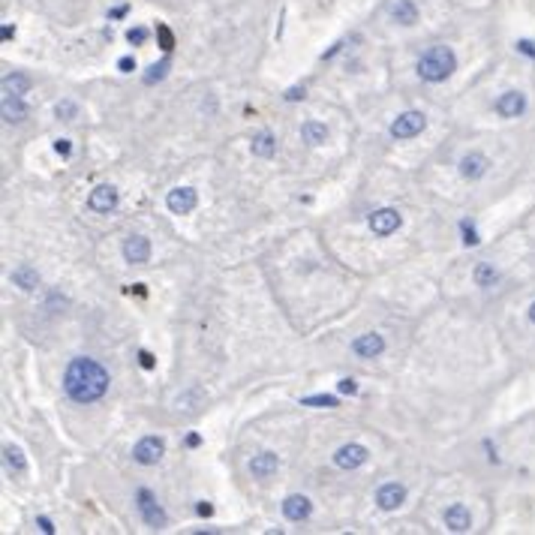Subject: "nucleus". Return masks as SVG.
Returning a JSON list of instances; mask_svg holds the SVG:
<instances>
[{
  "mask_svg": "<svg viewBox=\"0 0 535 535\" xmlns=\"http://www.w3.org/2000/svg\"><path fill=\"white\" fill-rule=\"evenodd\" d=\"M63 391L76 403H94L108 391V373L94 358H72L63 373Z\"/></svg>",
  "mask_w": 535,
  "mask_h": 535,
  "instance_id": "obj_1",
  "label": "nucleus"
},
{
  "mask_svg": "<svg viewBox=\"0 0 535 535\" xmlns=\"http://www.w3.org/2000/svg\"><path fill=\"white\" fill-rule=\"evenodd\" d=\"M455 69H457V58L448 45H430V49L418 58V76L424 81H430V85L445 81Z\"/></svg>",
  "mask_w": 535,
  "mask_h": 535,
  "instance_id": "obj_2",
  "label": "nucleus"
},
{
  "mask_svg": "<svg viewBox=\"0 0 535 535\" xmlns=\"http://www.w3.org/2000/svg\"><path fill=\"white\" fill-rule=\"evenodd\" d=\"M424 126H427V117L421 112H403L391 124V135L394 139H415V135H421Z\"/></svg>",
  "mask_w": 535,
  "mask_h": 535,
  "instance_id": "obj_3",
  "label": "nucleus"
},
{
  "mask_svg": "<svg viewBox=\"0 0 535 535\" xmlns=\"http://www.w3.org/2000/svg\"><path fill=\"white\" fill-rule=\"evenodd\" d=\"M162 451H166V442H162L160 436H144V439L135 442L133 460L135 464H142V466H153L162 457Z\"/></svg>",
  "mask_w": 535,
  "mask_h": 535,
  "instance_id": "obj_4",
  "label": "nucleus"
},
{
  "mask_svg": "<svg viewBox=\"0 0 535 535\" xmlns=\"http://www.w3.org/2000/svg\"><path fill=\"white\" fill-rule=\"evenodd\" d=\"M400 223H403V216L397 214L394 207H379V211L370 214V229H373V235H379V238L397 232L400 229Z\"/></svg>",
  "mask_w": 535,
  "mask_h": 535,
  "instance_id": "obj_5",
  "label": "nucleus"
},
{
  "mask_svg": "<svg viewBox=\"0 0 535 535\" xmlns=\"http://www.w3.org/2000/svg\"><path fill=\"white\" fill-rule=\"evenodd\" d=\"M139 511H142V518H144V523L148 527H153V529H162L166 527V511L157 505V500H153V493L151 491H139Z\"/></svg>",
  "mask_w": 535,
  "mask_h": 535,
  "instance_id": "obj_6",
  "label": "nucleus"
},
{
  "mask_svg": "<svg viewBox=\"0 0 535 535\" xmlns=\"http://www.w3.org/2000/svg\"><path fill=\"white\" fill-rule=\"evenodd\" d=\"M196 205H198V193H196L193 187L169 189V196H166V207H169L171 214H189Z\"/></svg>",
  "mask_w": 535,
  "mask_h": 535,
  "instance_id": "obj_7",
  "label": "nucleus"
},
{
  "mask_svg": "<svg viewBox=\"0 0 535 535\" xmlns=\"http://www.w3.org/2000/svg\"><path fill=\"white\" fill-rule=\"evenodd\" d=\"M334 464L340 469H358L367 464V448L358 445V442H349V445L337 448V455H334Z\"/></svg>",
  "mask_w": 535,
  "mask_h": 535,
  "instance_id": "obj_8",
  "label": "nucleus"
},
{
  "mask_svg": "<svg viewBox=\"0 0 535 535\" xmlns=\"http://www.w3.org/2000/svg\"><path fill=\"white\" fill-rule=\"evenodd\" d=\"M124 259L130 265H144L151 259V241L144 235H133V238L124 241Z\"/></svg>",
  "mask_w": 535,
  "mask_h": 535,
  "instance_id": "obj_9",
  "label": "nucleus"
},
{
  "mask_svg": "<svg viewBox=\"0 0 535 535\" xmlns=\"http://www.w3.org/2000/svg\"><path fill=\"white\" fill-rule=\"evenodd\" d=\"M87 207H90V211H96V214H112L117 207V189L108 187V184L96 187L94 193H90V198H87Z\"/></svg>",
  "mask_w": 535,
  "mask_h": 535,
  "instance_id": "obj_10",
  "label": "nucleus"
},
{
  "mask_svg": "<svg viewBox=\"0 0 535 535\" xmlns=\"http://www.w3.org/2000/svg\"><path fill=\"white\" fill-rule=\"evenodd\" d=\"M527 112V96L520 90H505V94L496 99V114L502 117H520Z\"/></svg>",
  "mask_w": 535,
  "mask_h": 535,
  "instance_id": "obj_11",
  "label": "nucleus"
},
{
  "mask_svg": "<svg viewBox=\"0 0 535 535\" xmlns=\"http://www.w3.org/2000/svg\"><path fill=\"white\" fill-rule=\"evenodd\" d=\"M406 500V487L403 484H397V482H388L379 487V493H376V502H379V509L382 511H394V509H400Z\"/></svg>",
  "mask_w": 535,
  "mask_h": 535,
  "instance_id": "obj_12",
  "label": "nucleus"
},
{
  "mask_svg": "<svg viewBox=\"0 0 535 535\" xmlns=\"http://www.w3.org/2000/svg\"><path fill=\"white\" fill-rule=\"evenodd\" d=\"M310 511H313V505L301 493H292V496H286L283 500V514H286V520H292V523L307 520L310 518Z\"/></svg>",
  "mask_w": 535,
  "mask_h": 535,
  "instance_id": "obj_13",
  "label": "nucleus"
},
{
  "mask_svg": "<svg viewBox=\"0 0 535 535\" xmlns=\"http://www.w3.org/2000/svg\"><path fill=\"white\" fill-rule=\"evenodd\" d=\"M352 352H355L358 358H376L385 352V340L379 337V334H361V337L352 340Z\"/></svg>",
  "mask_w": 535,
  "mask_h": 535,
  "instance_id": "obj_14",
  "label": "nucleus"
},
{
  "mask_svg": "<svg viewBox=\"0 0 535 535\" xmlns=\"http://www.w3.org/2000/svg\"><path fill=\"white\" fill-rule=\"evenodd\" d=\"M487 157L484 153H466L464 160H460V175H464L466 180H478V178H484L487 175Z\"/></svg>",
  "mask_w": 535,
  "mask_h": 535,
  "instance_id": "obj_15",
  "label": "nucleus"
},
{
  "mask_svg": "<svg viewBox=\"0 0 535 535\" xmlns=\"http://www.w3.org/2000/svg\"><path fill=\"white\" fill-rule=\"evenodd\" d=\"M445 527H448L451 532H466L469 527H473V518H469L466 505H460V502L448 505V509H445Z\"/></svg>",
  "mask_w": 535,
  "mask_h": 535,
  "instance_id": "obj_16",
  "label": "nucleus"
},
{
  "mask_svg": "<svg viewBox=\"0 0 535 535\" xmlns=\"http://www.w3.org/2000/svg\"><path fill=\"white\" fill-rule=\"evenodd\" d=\"M277 466H280V460H277V455H271V451H262V455H256L250 460V473L256 478H271L277 473Z\"/></svg>",
  "mask_w": 535,
  "mask_h": 535,
  "instance_id": "obj_17",
  "label": "nucleus"
},
{
  "mask_svg": "<svg viewBox=\"0 0 535 535\" xmlns=\"http://www.w3.org/2000/svg\"><path fill=\"white\" fill-rule=\"evenodd\" d=\"M0 112H3V121L15 124V121H24V117H27V105H24V99H22V96L6 94V96H3V103H0Z\"/></svg>",
  "mask_w": 535,
  "mask_h": 535,
  "instance_id": "obj_18",
  "label": "nucleus"
},
{
  "mask_svg": "<svg viewBox=\"0 0 535 535\" xmlns=\"http://www.w3.org/2000/svg\"><path fill=\"white\" fill-rule=\"evenodd\" d=\"M391 18L397 24H415L418 22V6H415L412 0H397L391 6Z\"/></svg>",
  "mask_w": 535,
  "mask_h": 535,
  "instance_id": "obj_19",
  "label": "nucleus"
},
{
  "mask_svg": "<svg viewBox=\"0 0 535 535\" xmlns=\"http://www.w3.org/2000/svg\"><path fill=\"white\" fill-rule=\"evenodd\" d=\"M9 280H12L22 292H31V289H36V283H40V274H36L33 268H27V265H18L12 274H9Z\"/></svg>",
  "mask_w": 535,
  "mask_h": 535,
  "instance_id": "obj_20",
  "label": "nucleus"
},
{
  "mask_svg": "<svg viewBox=\"0 0 535 535\" xmlns=\"http://www.w3.org/2000/svg\"><path fill=\"white\" fill-rule=\"evenodd\" d=\"M301 139H304L307 144L328 142V126L319 124V121H304V124H301Z\"/></svg>",
  "mask_w": 535,
  "mask_h": 535,
  "instance_id": "obj_21",
  "label": "nucleus"
},
{
  "mask_svg": "<svg viewBox=\"0 0 535 535\" xmlns=\"http://www.w3.org/2000/svg\"><path fill=\"white\" fill-rule=\"evenodd\" d=\"M250 148H253V153H256V157H274V153H277V139H274V135H271V133H259V135H253V144H250Z\"/></svg>",
  "mask_w": 535,
  "mask_h": 535,
  "instance_id": "obj_22",
  "label": "nucleus"
},
{
  "mask_svg": "<svg viewBox=\"0 0 535 535\" xmlns=\"http://www.w3.org/2000/svg\"><path fill=\"white\" fill-rule=\"evenodd\" d=\"M3 464H6V469L12 475H22L27 469V460H24V455H22V448H18V445H6L3 448Z\"/></svg>",
  "mask_w": 535,
  "mask_h": 535,
  "instance_id": "obj_23",
  "label": "nucleus"
},
{
  "mask_svg": "<svg viewBox=\"0 0 535 535\" xmlns=\"http://www.w3.org/2000/svg\"><path fill=\"white\" fill-rule=\"evenodd\" d=\"M3 90H6V94L22 96V94H27V90H31V78H27L24 72H12V76L3 78Z\"/></svg>",
  "mask_w": 535,
  "mask_h": 535,
  "instance_id": "obj_24",
  "label": "nucleus"
},
{
  "mask_svg": "<svg viewBox=\"0 0 535 535\" xmlns=\"http://www.w3.org/2000/svg\"><path fill=\"white\" fill-rule=\"evenodd\" d=\"M496 280H500V274H496V268L491 265V262H482V265L475 268V283L482 286V289H487V286H493Z\"/></svg>",
  "mask_w": 535,
  "mask_h": 535,
  "instance_id": "obj_25",
  "label": "nucleus"
},
{
  "mask_svg": "<svg viewBox=\"0 0 535 535\" xmlns=\"http://www.w3.org/2000/svg\"><path fill=\"white\" fill-rule=\"evenodd\" d=\"M301 403H304V406H316V409H334V406H337V397H331V394H316V397H304Z\"/></svg>",
  "mask_w": 535,
  "mask_h": 535,
  "instance_id": "obj_26",
  "label": "nucleus"
},
{
  "mask_svg": "<svg viewBox=\"0 0 535 535\" xmlns=\"http://www.w3.org/2000/svg\"><path fill=\"white\" fill-rule=\"evenodd\" d=\"M166 72H169V60H160V63H153V67L144 72V81H148V85H153V81L166 78Z\"/></svg>",
  "mask_w": 535,
  "mask_h": 535,
  "instance_id": "obj_27",
  "label": "nucleus"
},
{
  "mask_svg": "<svg viewBox=\"0 0 535 535\" xmlns=\"http://www.w3.org/2000/svg\"><path fill=\"white\" fill-rule=\"evenodd\" d=\"M54 112H58V117H63V121H72V117H76V105H72V103H58Z\"/></svg>",
  "mask_w": 535,
  "mask_h": 535,
  "instance_id": "obj_28",
  "label": "nucleus"
},
{
  "mask_svg": "<svg viewBox=\"0 0 535 535\" xmlns=\"http://www.w3.org/2000/svg\"><path fill=\"white\" fill-rule=\"evenodd\" d=\"M126 40H130L133 45H142L144 40H148V31H144V27H133V31L126 33Z\"/></svg>",
  "mask_w": 535,
  "mask_h": 535,
  "instance_id": "obj_29",
  "label": "nucleus"
},
{
  "mask_svg": "<svg viewBox=\"0 0 535 535\" xmlns=\"http://www.w3.org/2000/svg\"><path fill=\"white\" fill-rule=\"evenodd\" d=\"M54 151L60 153V157H69V151H72V144H69V139H58L54 142Z\"/></svg>",
  "mask_w": 535,
  "mask_h": 535,
  "instance_id": "obj_30",
  "label": "nucleus"
},
{
  "mask_svg": "<svg viewBox=\"0 0 535 535\" xmlns=\"http://www.w3.org/2000/svg\"><path fill=\"white\" fill-rule=\"evenodd\" d=\"M139 364H142L144 370H153V367H157V361H153L151 352H139Z\"/></svg>",
  "mask_w": 535,
  "mask_h": 535,
  "instance_id": "obj_31",
  "label": "nucleus"
},
{
  "mask_svg": "<svg viewBox=\"0 0 535 535\" xmlns=\"http://www.w3.org/2000/svg\"><path fill=\"white\" fill-rule=\"evenodd\" d=\"M518 51H523V54H529V58H535V42L520 40V42H518Z\"/></svg>",
  "mask_w": 535,
  "mask_h": 535,
  "instance_id": "obj_32",
  "label": "nucleus"
},
{
  "mask_svg": "<svg viewBox=\"0 0 535 535\" xmlns=\"http://www.w3.org/2000/svg\"><path fill=\"white\" fill-rule=\"evenodd\" d=\"M286 99H289V103H295V99H304V87H289V90H286Z\"/></svg>",
  "mask_w": 535,
  "mask_h": 535,
  "instance_id": "obj_33",
  "label": "nucleus"
},
{
  "mask_svg": "<svg viewBox=\"0 0 535 535\" xmlns=\"http://www.w3.org/2000/svg\"><path fill=\"white\" fill-rule=\"evenodd\" d=\"M464 235H466V244H478V235H475V229H473V226H469V223H464Z\"/></svg>",
  "mask_w": 535,
  "mask_h": 535,
  "instance_id": "obj_34",
  "label": "nucleus"
},
{
  "mask_svg": "<svg viewBox=\"0 0 535 535\" xmlns=\"http://www.w3.org/2000/svg\"><path fill=\"white\" fill-rule=\"evenodd\" d=\"M340 391H343V394H355V391H358V385L352 382V379H343V382H340Z\"/></svg>",
  "mask_w": 535,
  "mask_h": 535,
  "instance_id": "obj_35",
  "label": "nucleus"
},
{
  "mask_svg": "<svg viewBox=\"0 0 535 535\" xmlns=\"http://www.w3.org/2000/svg\"><path fill=\"white\" fill-rule=\"evenodd\" d=\"M36 527H40L42 532H49V535L54 532V527H51V520H49V518H36Z\"/></svg>",
  "mask_w": 535,
  "mask_h": 535,
  "instance_id": "obj_36",
  "label": "nucleus"
},
{
  "mask_svg": "<svg viewBox=\"0 0 535 535\" xmlns=\"http://www.w3.org/2000/svg\"><path fill=\"white\" fill-rule=\"evenodd\" d=\"M160 40H162V49L169 51V49H171V33L166 31V27H160Z\"/></svg>",
  "mask_w": 535,
  "mask_h": 535,
  "instance_id": "obj_37",
  "label": "nucleus"
},
{
  "mask_svg": "<svg viewBox=\"0 0 535 535\" xmlns=\"http://www.w3.org/2000/svg\"><path fill=\"white\" fill-rule=\"evenodd\" d=\"M117 67H121L124 72H133V69H135V60H133V58H121V63H117Z\"/></svg>",
  "mask_w": 535,
  "mask_h": 535,
  "instance_id": "obj_38",
  "label": "nucleus"
},
{
  "mask_svg": "<svg viewBox=\"0 0 535 535\" xmlns=\"http://www.w3.org/2000/svg\"><path fill=\"white\" fill-rule=\"evenodd\" d=\"M214 509H211V505H207V502H198V514H211Z\"/></svg>",
  "mask_w": 535,
  "mask_h": 535,
  "instance_id": "obj_39",
  "label": "nucleus"
},
{
  "mask_svg": "<svg viewBox=\"0 0 535 535\" xmlns=\"http://www.w3.org/2000/svg\"><path fill=\"white\" fill-rule=\"evenodd\" d=\"M529 322H535V301H532V307H529Z\"/></svg>",
  "mask_w": 535,
  "mask_h": 535,
  "instance_id": "obj_40",
  "label": "nucleus"
}]
</instances>
